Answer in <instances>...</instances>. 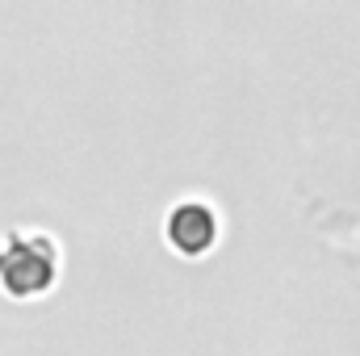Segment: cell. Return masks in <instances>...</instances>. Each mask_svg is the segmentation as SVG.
I'll return each mask as SVG.
<instances>
[{
    "label": "cell",
    "mask_w": 360,
    "mask_h": 356,
    "mask_svg": "<svg viewBox=\"0 0 360 356\" xmlns=\"http://www.w3.org/2000/svg\"><path fill=\"white\" fill-rule=\"evenodd\" d=\"M59 248L42 231H8L0 243V285L8 298L46 293L59 276Z\"/></svg>",
    "instance_id": "1"
},
{
    "label": "cell",
    "mask_w": 360,
    "mask_h": 356,
    "mask_svg": "<svg viewBox=\"0 0 360 356\" xmlns=\"http://www.w3.org/2000/svg\"><path fill=\"white\" fill-rule=\"evenodd\" d=\"M214 235H218V222H214V210L205 201H180L168 214V239L188 256L205 252L214 243Z\"/></svg>",
    "instance_id": "2"
}]
</instances>
